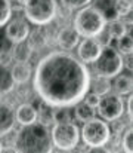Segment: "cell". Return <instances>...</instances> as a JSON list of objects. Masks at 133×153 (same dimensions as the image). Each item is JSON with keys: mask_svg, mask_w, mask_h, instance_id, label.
Returning a JSON list of instances; mask_svg holds the SVG:
<instances>
[{"mask_svg": "<svg viewBox=\"0 0 133 153\" xmlns=\"http://www.w3.org/2000/svg\"><path fill=\"white\" fill-rule=\"evenodd\" d=\"M90 70L71 51L56 49L46 53L33 71V89L42 102L73 107L89 91Z\"/></svg>", "mask_w": 133, "mask_h": 153, "instance_id": "cell-1", "label": "cell"}, {"mask_svg": "<svg viewBox=\"0 0 133 153\" xmlns=\"http://www.w3.org/2000/svg\"><path fill=\"white\" fill-rule=\"evenodd\" d=\"M13 152L18 153H49L52 152L50 128L40 122L21 125L13 138Z\"/></svg>", "mask_w": 133, "mask_h": 153, "instance_id": "cell-2", "label": "cell"}, {"mask_svg": "<svg viewBox=\"0 0 133 153\" xmlns=\"http://www.w3.org/2000/svg\"><path fill=\"white\" fill-rule=\"evenodd\" d=\"M71 24L80 37H98V34L105 28L107 19L98 7L89 3L76 12Z\"/></svg>", "mask_w": 133, "mask_h": 153, "instance_id": "cell-3", "label": "cell"}, {"mask_svg": "<svg viewBox=\"0 0 133 153\" xmlns=\"http://www.w3.org/2000/svg\"><path fill=\"white\" fill-rule=\"evenodd\" d=\"M112 138L111 126L104 119L92 117L86 122H83V126L80 129V140L87 149L93 147H105Z\"/></svg>", "mask_w": 133, "mask_h": 153, "instance_id": "cell-4", "label": "cell"}, {"mask_svg": "<svg viewBox=\"0 0 133 153\" xmlns=\"http://www.w3.org/2000/svg\"><path fill=\"white\" fill-rule=\"evenodd\" d=\"M52 146L58 152H73L80 143V128L73 122H55L50 128Z\"/></svg>", "mask_w": 133, "mask_h": 153, "instance_id": "cell-5", "label": "cell"}, {"mask_svg": "<svg viewBox=\"0 0 133 153\" xmlns=\"http://www.w3.org/2000/svg\"><path fill=\"white\" fill-rule=\"evenodd\" d=\"M123 70H124L123 55L111 43L104 45L99 56L92 62V73L98 74V76L108 77V79H112L114 76H117Z\"/></svg>", "mask_w": 133, "mask_h": 153, "instance_id": "cell-6", "label": "cell"}, {"mask_svg": "<svg viewBox=\"0 0 133 153\" xmlns=\"http://www.w3.org/2000/svg\"><path fill=\"white\" fill-rule=\"evenodd\" d=\"M58 7L56 0H27L22 6V13L34 25H47L55 19Z\"/></svg>", "mask_w": 133, "mask_h": 153, "instance_id": "cell-7", "label": "cell"}, {"mask_svg": "<svg viewBox=\"0 0 133 153\" xmlns=\"http://www.w3.org/2000/svg\"><path fill=\"white\" fill-rule=\"evenodd\" d=\"M96 113L101 119L107 122H115L124 116V100L121 95L115 92H108L99 97V102L96 105Z\"/></svg>", "mask_w": 133, "mask_h": 153, "instance_id": "cell-8", "label": "cell"}, {"mask_svg": "<svg viewBox=\"0 0 133 153\" xmlns=\"http://www.w3.org/2000/svg\"><path fill=\"white\" fill-rule=\"evenodd\" d=\"M30 30H31L30 22L27 21L24 13H22V16H15L12 13L10 19L4 25V34L12 43L25 40L28 37V34H30Z\"/></svg>", "mask_w": 133, "mask_h": 153, "instance_id": "cell-9", "label": "cell"}, {"mask_svg": "<svg viewBox=\"0 0 133 153\" xmlns=\"http://www.w3.org/2000/svg\"><path fill=\"white\" fill-rule=\"evenodd\" d=\"M101 49L102 45L96 37H83L77 45V58L85 64H92L99 56Z\"/></svg>", "mask_w": 133, "mask_h": 153, "instance_id": "cell-10", "label": "cell"}, {"mask_svg": "<svg viewBox=\"0 0 133 153\" xmlns=\"http://www.w3.org/2000/svg\"><path fill=\"white\" fill-rule=\"evenodd\" d=\"M80 34L76 31V28L73 27V24H64L62 27L58 28L55 40L56 45L59 46V49L62 51H73L77 48L79 42H80Z\"/></svg>", "mask_w": 133, "mask_h": 153, "instance_id": "cell-11", "label": "cell"}, {"mask_svg": "<svg viewBox=\"0 0 133 153\" xmlns=\"http://www.w3.org/2000/svg\"><path fill=\"white\" fill-rule=\"evenodd\" d=\"M16 125L15 108L12 104L0 101V137L9 135Z\"/></svg>", "mask_w": 133, "mask_h": 153, "instance_id": "cell-12", "label": "cell"}, {"mask_svg": "<svg viewBox=\"0 0 133 153\" xmlns=\"http://www.w3.org/2000/svg\"><path fill=\"white\" fill-rule=\"evenodd\" d=\"M10 71L16 85H24L33 77V67L30 61H15L10 65Z\"/></svg>", "mask_w": 133, "mask_h": 153, "instance_id": "cell-13", "label": "cell"}, {"mask_svg": "<svg viewBox=\"0 0 133 153\" xmlns=\"http://www.w3.org/2000/svg\"><path fill=\"white\" fill-rule=\"evenodd\" d=\"M15 119L19 125H28L37 120V108L31 102H22L15 108Z\"/></svg>", "mask_w": 133, "mask_h": 153, "instance_id": "cell-14", "label": "cell"}, {"mask_svg": "<svg viewBox=\"0 0 133 153\" xmlns=\"http://www.w3.org/2000/svg\"><path fill=\"white\" fill-rule=\"evenodd\" d=\"M27 40L31 45L34 52L44 49L49 45V36H47V31H46L44 25H36L34 30H30V34H28Z\"/></svg>", "mask_w": 133, "mask_h": 153, "instance_id": "cell-15", "label": "cell"}, {"mask_svg": "<svg viewBox=\"0 0 133 153\" xmlns=\"http://www.w3.org/2000/svg\"><path fill=\"white\" fill-rule=\"evenodd\" d=\"M33 48L31 45L28 43V40H22V42H16V43H12V48L9 52V58L15 62V61H30L31 56H33Z\"/></svg>", "mask_w": 133, "mask_h": 153, "instance_id": "cell-16", "label": "cell"}, {"mask_svg": "<svg viewBox=\"0 0 133 153\" xmlns=\"http://www.w3.org/2000/svg\"><path fill=\"white\" fill-rule=\"evenodd\" d=\"M16 83L12 77V71H10V65L7 62L0 61V95H7L15 89Z\"/></svg>", "mask_w": 133, "mask_h": 153, "instance_id": "cell-17", "label": "cell"}, {"mask_svg": "<svg viewBox=\"0 0 133 153\" xmlns=\"http://www.w3.org/2000/svg\"><path fill=\"white\" fill-rule=\"evenodd\" d=\"M112 79H114V82H111V89H114L115 94H118V95H121V97L132 94L133 82H132V77H130L129 74L118 73V74L114 76Z\"/></svg>", "mask_w": 133, "mask_h": 153, "instance_id": "cell-18", "label": "cell"}, {"mask_svg": "<svg viewBox=\"0 0 133 153\" xmlns=\"http://www.w3.org/2000/svg\"><path fill=\"white\" fill-rule=\"evenodd\" d=\"M89 89H92V92H95L96 95H105L111 91V79L104 77V76H98V74H90V80H89Z\"/></svg>", "mask_w": 133, "mask_h": 153, "instance_id": "cell-19", "label": "cell"}, {"mask_svg": "<svg viewBox=\"0 0 133 153\" xmlns=\"http://www.w3.org/2000/svg\"><path fill=\"white\" fill-rule=\"evenodd\" d=\"M107 22H108V25H105V30L108 31V34L112 40L120 39L121 36H124L129 31L127 24L120 18H115V19H111V21H107Z\"/></svg>", "mask_w": 133, "mask_h": 153, "instance_id": "cell-20", "label": "cell"}, {"mask_svg": "<svg viewBox=\"0 0 133 153\" xmlns=\"http://www.w3.org/2000/svg\"><path fill=\"white\" fill-rule=\"evenodd\" d=\"M74 107V117H76V120L77 122H86L89 119H92V117H95L96 116V108L95 107H90L89 104L83 101H79L77 104H74L73 105Z\"/></svg>", "mask_w": 133, "mask_h": 153, "instance_id": "cell-21", "label": "cell"}, {"mask_svg": "<svg viewBox=\"0 0 133 153\" xmlns=\"http://www.w3.org/2000/svg\"><path fill=\"white\" fill-rule=\"evenodd\" d=\"M92 1H93V6L102 12V15L105 16L107 21L118 18L115 7H114V0H92Z\"/></svg>", "mask_w": 133, "mask_h": 153, "instance_id": "cell-22", "label": "cell"}, {"mask_svg": "<svg viewBox=\"0 0 133 153\" xmlns=\"http://www.w3.org/2000/svg\"><path fill=\"white\" fill-rule=\"evenodd\" d=\"M37 122L43 123L46 126L53 125V107L42 102L40 107L37 108Z\"/></svg>", "mask_w": 133, "mask_h": 153, "instance_id": "cell-23", "label": "cell"}, {"mask_svg": "<svg viewBox=\"0 0 133 153\" xmlns=\"http://www.w3.org/2000/svg\"><path fill=\"white\" fill-rule=\"evenodd\" d=\"M13 13V4L10 0H0V28L6 25Z\"/></svg>", "mask_w": 133, "mask_h": 153, "instance_id": "cell-24", "label": "cell"}, {"mask_svg": "<svg viewBox=\"0 0 133 153\" xmlns=\"http://www.w3.org/2000/svg\"><path fill=\"white\" fill-rule=\"evenodd\" d=\"M115 42H117V46H115L117 51L120 52L123 56L132 53V49H133L132 48V34H130L129 31H127L124 36H121L120 39H117Z\"/></svg>", "mask_w": 133, "mask_h": 153, "instance_id": "cell-25", "label": "cell"}, {"mask_svg": "<svg viewBox=\"0 0 133 153\" xmlns=\"http://www.w3.org/2000/svg\"><path fill=\"white\" fill-rule=\"evenodd\" d=\"M120 144L123 147V152L132 153L133 152V131L132 126H127L123 134L120 135Z\"/></svg>", "mask_w": 133, "mask_h": 153, "instance_id": "cell-26", "label": "cell"}, {"mask_svg": "<svg viewBox=\"0 0 133 153\" xmlns=\"http://www.w3.org/2000/svg\"><path fill=\"white\" fill-rule=\"evenodd\" d=\"M58 1L61 3V7H62L64 10H70V12L79 10V9H82L83 6L92 3V0H58Z\"/></svg>", "mask_w": 133, "mask_h": 153, "instance_id": "cell-27", "label": "cell"}, {"mask_svg": "<svg viewBox=\"0 0 133 153\" xmlns=\"http://www.w3.org/2000/svg\"><path fill=\"white\" fill-rule=\"evenodd\" d=\"M117 16H129L132 12V0H114Z\"/></svg>", "mask_w": 133, "mask_h": 153, "instance_id": "cell-28", "label": "cell"}, {"mask_svg": "<svg viewBox=\"0 0 133 153\" xmlns=\"http://www.w3.org/2000/svg\"><path fill=\"white\" fill-rule=\"evenodd\" d=\"M73 120L70 107H56L53 108V123L55 122H68Z\"/></svg>", "mask_w": 133, "mask_h": 153, "instance_id": "cell-29", "label": "cell"}, {"mask_svg": "<svg viewBox=\"0 0 133 153\" xmlns=\"http://www.w3.org/2000/svg\"><path fill=\"white\" fill-rule=\"evenodd\" d=\"M10 48H12V42L6 37L4 31L0 33V59L3 56H9V52H10Z\"/></svg>", "mask_w": 133, "mask_h": 153, "instance_id": "cell-30", "label": "cell"}, {"mask_svg": "<svg viewBox=\"0 0 133 153\" xmlns=\"http://www.w3.org/2000/svg\"><path fill=\"white\" fill-rule=\"evenodd\" d=\"M83 101L89 104L90 107H95L96 108V105H98V102H99V95H96L95 92H89L85 95V98H83Z\"/></svg>", "mask_w": 133, "mask_h": 153, "instance_id": "cell-31", "label": "cell"}, {"mask_svg": "<svg viewBox=\"0 0 133 153\" xmlns=\"http://www.w3.org/2000/svg\"><path fill=\"white\" fill-rule=\"evenodd\" d=\"M15 1H16V3L19 4V6H24V4L27 3V0H15Z\"/></svg>", "mask_w": 133, "mask_h": 153, "instance_id": "cell-32", "label": "cell"}, {"mask_svg": "<svg viewBox=\"0 0 133 153\" xmlns=\"http://www.w3.org/2000/svg\"><path fill=\"white\" fill-rule=\"evenodd\" d=\"M4 150V146H3V143H1V140H0V152H3Z\"/></svg>", "mask_w": 133, "mask_h": 153, "instance_id": "cell-33", "label": "cell"}, {"mask_svg": "<svg viewBox=\"0 0 133 153\" xmlns=\"http://www.w3.org/2000/svg\"><path fill=\"white\" fill-rule=\"evenodd\" d=\"M0 101H1V95H0Z\"/></svg>", "mask_w": 133, "mask_h": 153, "instance_id": "cell-34", "label": "cell"}]
</instances>
